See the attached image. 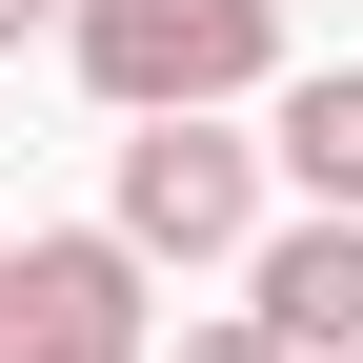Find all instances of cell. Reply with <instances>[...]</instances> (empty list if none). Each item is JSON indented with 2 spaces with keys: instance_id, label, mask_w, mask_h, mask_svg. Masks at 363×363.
<instances>
[{
  "instance_id": "6da1fadb",
  "label": "cell",
  "mask_w": 363,
  "mask_h": 363,
  "mask_svg": "<svg viewBox=\"0 0 363 363\" xmlns=\"http://www.w3.org/2000/svg\"><path fill=\"white\" fill-rule=\"evenodd\" d=\"M262 101H162V121H121V242L142 262H242L262 242V182H283V142H242Z\"/></svg>"
},
{
  "instance_id": "7a4b0ae2",
  "label": "cell",
  "mask_w": 363,
  "mask_h": 363,
  "mask_svg": "<svg viewBox=\"0 0 363 363\" xmlns=\"http://www.w3.org/2000/svg\"><path fill=\"white\" fill-rule=\"evenodd\" d=\"M61 61L121 121H162V101H283V0H81Z\"/></svg>"
},
{
  "instance_id": "3957f363",
  "label": "cell",
  "mask_w": 363,
  "mask_h": 363,
  "mask_svg": "<svg viewBox=\"0 0 363 363\" xmlns=\"http://www.w3.org/2000/svg\"><path fill=\"white\" fill-rule=\"evenodd\" d=\"M162 262L121 242V222H40V242H0V363H162Z\"/></svg>"
},
{
  "instance_id": "277c9868",
  "label": "cell",
  "mask_w": 363,
  "mask_h": 363,
  "mask_svg": "<svg viewBox=\"0 0 363 363\" xmlns=\"http://www.w3.org/2000/svg\"><path fill=\"white\" fill-rule=\"evenodd\" d=\"M242 303H262L303 363H343V343H363V202H303V222H262V242H242Z\"/></svg>"
},
{
  "instance_id": "5b68a950",
  "label": "cell",
  "mask_w": 363,
  "mask_h": 363,
  "mask_svg": "<svg viewBox=\"0 0 363 363\" xmlns=\"http://www.w3.org/2000/svg\"><path fill=\"white\" fill-rule=\"evenodd\" d=\"M262 142H283V182H303V202H363V61L283 81V101H262Z\"/></svg>"
},
{
  "instance_id": "8992f818",
  "label": "cell",
  "mask_w": 363,
  "mask_h": 363,
  "mask_svg": "<svg viewBox=\"0 0 363 363\" xmlns=\"http://www.w3.org/2000/svg\"><path fill=\"white\" fill-rule=\"evenodd\" d=\"M162 363H303V343H283V323H262V303H202V323H182Z\"/></svg>"
},
{
  "instance_id": "52a82bcc",
  "label": "cell",
  "mask_w": 363,
  "mask_h": 363,
  "mask_svg": "<svg viewBox=\"0 0 363 363\" xmlns=\"http://www.w3.org/2000/svg\"><path fill=\"white\" fill-rule=\"evenodd\" d=\"M61 21H81V0H0V61H21V40H61Z\"/></svg>"
},
{
  "instance_id": "ba28073f",
  "label": "cell",
  "mask_w": 363,
  "mask_h": 363,
  "mask_svg": "<svg viewBox=\"0 0 363 363\" xmlns=\"http://www.w3.org/2000/svg\"><path fill=\"white\" fill-rule=\"evenodd\" d=\"M283 21H303V0H283ZM323 21H343V0H323Z\"/></svg>"
},
{
  "instance_id": "9c48e42d",
  "label": "cell",
  "mask_w": 363,
  "mask_h": 363,
  "mask_svg": "<svg viewBox=\"0 0 363 363\" xmlns=\"http://www.w3.org/2000/svg\"><path fill=\"white\" fill-rule=\"evenodd\" d=\"M343 363H363V343H343Z\"/></svg>"
}]
</instances>
